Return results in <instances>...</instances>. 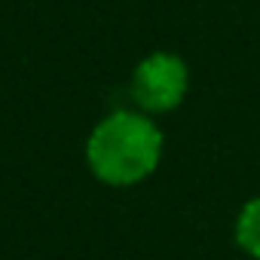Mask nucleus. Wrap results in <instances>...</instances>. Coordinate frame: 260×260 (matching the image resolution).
Wrapping results in <instances>:
<instances>
[{
	"label": "nucleus",
	"instance_id": "nucleus-3",
	"mask_svg": "<svg viewBox=\"0 0 260 260\" xmlns=\"http://www.w3.org/2000/svg\"><path fill=\"white\" fill-rule=\"evenodd\" d=\"M236 242L248 257L260 260V196L245 202V208L239 211V217H236Z\"/></svg>",
	"mask_w": 260,
	"mask_h": 260
},
{
	"label": "nucleus",
	"instance_id": "nucleus-2",
	"mask_svg": "<svg viewBox=\"0 0 260 260\" xmlns=\"http://www.w3.org/2000/svg\"><path fill=\"white\" fill-rule=\"evenodd\" d=\"M190 89V71L175 52L147 55L132 74V98L144 113L175 110Z\"/></svg>",
	"mask_w": 260,
	"mask_h": 260
},
{
	"label": "nucleus",
	"instance_id": "nucleus-1",
	"mask_svg": "<svg viewBox=\"0 0 260 260\" xmlns=\"http://www.w3.org/2000/svg\"><path fill=\"white\" fill-rule=\"evenodd\" d=\"M162 159V132L144 110L107 113L86 141V162L101 184L132 187L156 172Z\"/></svg>",
	"mask_w": 260,
	"mask_h": 260
}]
</instances>
